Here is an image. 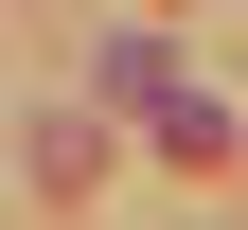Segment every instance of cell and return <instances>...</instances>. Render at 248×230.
I'll list each match as a JSON object with an SVG mask.
<instances>
[{"label":"cell","instance_id":"6da1fadb","mask_svg":"<svg viewBox=\"0 0 248 230\" xmlns=\"http://www.w3.org/2000/svg\"><path fill=\"white\" fill-rule=\"evenodd\" d=\"M124 107L160 124V142H177V159H231V107H213V89H177V71H160V53H124Z\"/></svg>","mask_w":248,"mask_h":230}]
</instances>
